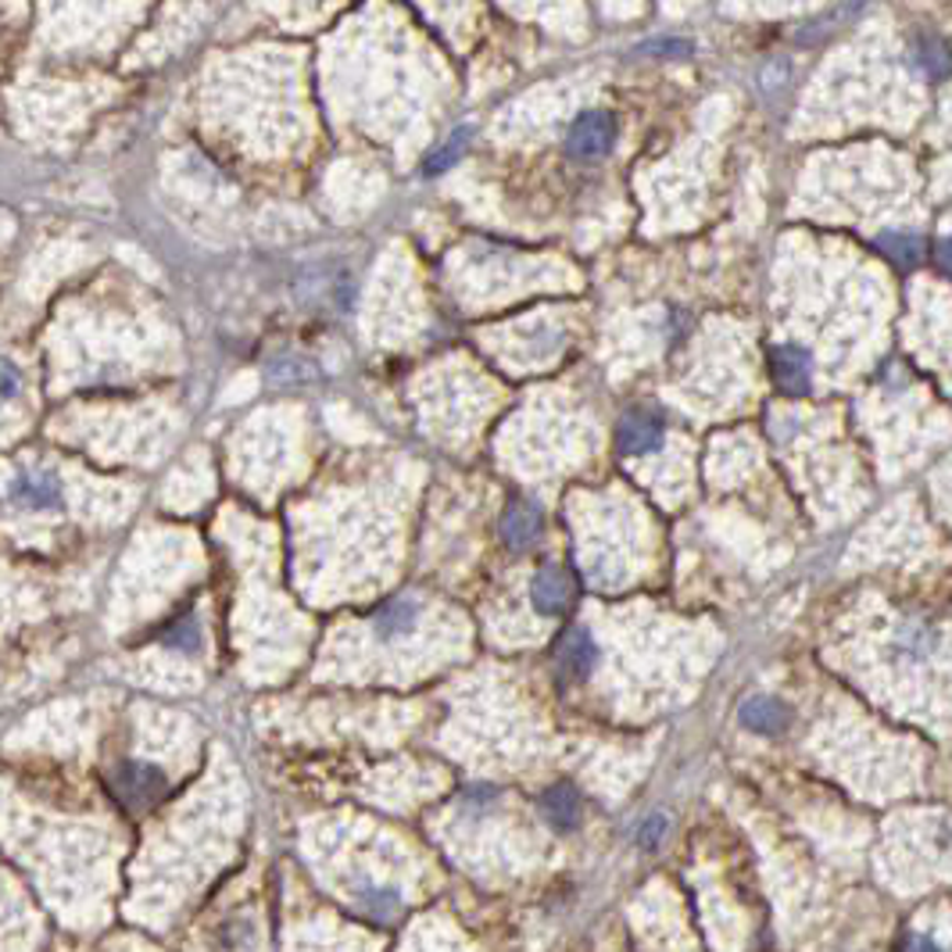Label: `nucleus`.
Listing matches in <instances>:
<instances>
[{"instance_id":"13","label":"nucleus","mask_w":952,"mask_h":952,"mask_svg":"<svg viewBox=\"0 0 952 952\" xmlns=\"http://www.w3.org/2000/svg\"><path fill=\"white\" fill-rule=\"evenodd\" d=\"M877 248L888 254V258H895V262H899L903 269L914 265L917 254H920V243L909 237V234H881V237H877Z\"/></svg>"},{"instance_id":"6","label":"nucleus","mask_w":952,"mask_h":952,"mask_svg":"<svg viewBox=\"0 0 952 952\" xmlns=\"http://www.w3.org/2000/svg\"><path fill=\"white\" fill-rule=\"evenodd\" d=\"M555 666H559V673H563L566 680H583V677H588L591 666H594V642H591V634L583 631V627L569 631V634L563 637V645H559Z\"/></svg>"},{"instance_id":"5","label":"nucleus","mask_w":952,"mask_h":952,"mask_svg":"<svg viewBox=\"0 0 952 952\" xmlns=\"http://www.w3.org/2000/svg\"><path fill=\"white\" fill-rule=\"evenodd\" d=\"M569 602H574V580H569V574L559 566H544L534 580V605L544 616H563Z\"/></svg>"},{"instance_id":"19","label":"nucleus","mask_w":952,"mask_h":952,"mask_svg":"<svg viewBox=\"0 0 952 952\" xmlns=\"http://www.w3.org/2000/svg\"><path fill=\"white\" fill-rule=\"evenodd\" d=\"M920 61H923V68H928L931 76H945L949 58H945V47H942V44H934L931 54H920Z\"/></svg>"},{"instance_id":"4","label":"nucleus","mask_w":952,"mask_h":952,"mask_svg":"<svg viewBox=\"0 0 952 952\" xmlns=\"http://www.w3.org/2000/svg\"><path fill=\"white\" fill-rule=\"evenodd\" d=\"M616 441H620L623 455H648L651 447H659V441H662V423L651 412L634 408V412H627L620 419Z\"/></svg>"},{"instance_id":"20","label":"nucleus","mask_w":952,"mask_h":952,"mask_svg":"<svg viewBox=\"0 0 952 952\" xmlns=\"http://www.w3.org/2000/svg\"><path fill=\"white\" fill-rule=\"evenodd\" d=\"M906 952H942L938 945H931L928 938H917V942H909V949Z\"/></svg>"},{"instance_id":"9","label":"nucleus","mask_w":952,"mask_h":952,"mask_svg":"<svg viewBox=\"0 0 952 952\" xmlns=\"http://www.w3.org/2000/svg\"><path fill=\"white\" fill-rule=\"evenodd\" d=\"M741 724L748 730H759V734H778L787 727V710L770 695H756L741 702Z\"/></svg>"},{"instance_id":"17","label":"nucleus","mask_w":952,"mask_h":952,"mask_svg":"<svg viewBox=\"0 0 952 952\" xmlns=\"http://www.w3.org/2000/svg\"><path fill=\"white\" fill-rule=\"evenodd\" d=\"M637 50L662 54V58H680V54H691V44L688 39H648V44H642Z\"/></svg>"},{"instance_id":"3","label":"nucleus","mask_w":952,"mask_h":952,"mask_svg":"<svg viewBox=\"0 0 952 952\" xmlns=\"http://www.w3.org/2000/svg\"><path fill=\"white\" fill-rule=\"evenodd\" d=\"M612 144V118L605 112H583L566 136V147L574 158H598Z\"/></svg>"},{"instance_id":"1","label":"nucleus","mask_w":952,"mask_h":952,"mask_svg":"<svg viewBox=\"0 0 952 952\" xmlns=\"http://www.w3.org/2000/svg\"><path fill=\"white\" fill-rule=\"evenodd\" d=\"M8 501L22 512H58L65 506V484L50 469H22L11 476Z\"/></svg>"},{"instance_id":"18","label":"nucleus","mask_w":952,"mask_h":952,"mask_svg":"<svg viewBox=\"0 0 952 952\" xmlns=\"http://www.w3.org/2000/svg\"><path fill=\"white\" fill-rule=\"evenodd\" d=\"M662 831H666V820H662V816H651V820H645L642 831H637V841H642L645 849H651L662 838Z\"/></svg>"},{"instance_id":"15","label":"nucleus","mask_w":952,"mask_h":952,"mask_svg":"<svg viewBox=\"0 0 952 952\" xmlns=\"http://www.w3.org/2000/svg\"><path fill=\"white\" fill-rule=\"evenodd\" d=\"M166 645L183 648V651H194V648L201 645V627H197V620H194V616L175 620L172 627L166 631Z\"/></svg>"},{"instance_id":"14","label":"nucleus","mask_w":952,"mask_h":952,"mask_svg":"<svg viewBox=\"0 0 952 952\" xmlns=\"http://www.w3.org/2000/svg\"><path fill=\"white\" fill-rule=\"evenodd\" d=\"M466 144H469V129H455L444 140V147H438V151L427 158V172H441L452 166V161H458V155L466 151Z\"/></svg>"},{"instance_id":"8","label":"nucleus","mask_w":952,"mask_h":952,"mask_svg":"<svg viewBox=\"0 0 952 952\" xmlns=\"http://www.w3.org/2000/svg\"><path fill=\"white\" fill-rule=\"evenodd\" d=\"M501 534H506L512 548H526V544H534L541 534V512L534 506H526V501H512L506 515H501Z\"/></svg>"},{"instance_id":"10","label":"nucleus","mask_w":952,"mask_h":952,"mask_svg":"<svg viewBox=\"0 0 952 952\" xmlns=\"http://www.w3.org/2000/svg\"><path fill=\"white\" fill-rule=\"evenodd\" d=\"M541 809L555 827H574L580 816V798L569 784H555L552 792L541 798Z\"/></svg>"},{"instance_id":"2","label":"nucleus","mask_w":952,"mask_h":952,"mask_svg":"<svg viewBox=\"0 0 952 952\" xmlns=\"http://www.w3.org/2000/svg\"><path fill=\"white\" fill-rule=\"evenodd\" d=\"M112 792H115V798L122 802V806L147 809V806H155V802L169 792V781H166V773L147 767V763H122L112 773Z\"/></svg>"},{"instance_id":"7","label":"nucleus","mask_w":952,"mask_h":952,"mask_svg":"<svg viewBox=\"0 0 952 952\" xmlns=\"http://www.w3.org/2000/svg\"><path fill=\"white\" fill-rule=\"evenodd\" d=\"M773 376L787 394H806L809 390V355L795 344H781L773 348Z\"/></svg>"},{"instance_id":"11","label":"nucleus","mask_w":952,"mask_h":952,"mask_svg":"<svg viewBox=\"0 0 952 952\" xmlns=\"http://www.w3.org/2000/svg\"><path fill=\"white\" fill-rule=\"evenodd\" d=\"M412 623H416V602H408V598H398V602H390L376 612V634H384V637L405 634Z\"/></svg>"},{"instance_id":"12","label":"nucleus","mask_w":952,"mask_h":952,"mask_svg":"<svg viewBox=\"0 0 952 952\" xmlns=\"http://www.w3.org/2000/svg\"><path fill=\"white\" fill-rule=\"evenodd\" d=\"M359 906L376 920H390L401 909V899H398V892H390V888H362Z\"/></svg>"},{"instance_id":"16","label":"nucleus","mask_w":952,"mask_h":952,"mask_svg":"<svg viewBox=\"0 0 952 952\" xmlns=\"http://www.w3.org/2000/svg\"><path fill=\"white\" fill-rule=\"evenodd\" d=\"M22 387H25V376H22L19 365L11 359H0V405L15 401L22 394Z\"/></svg>"}]
</instances>
